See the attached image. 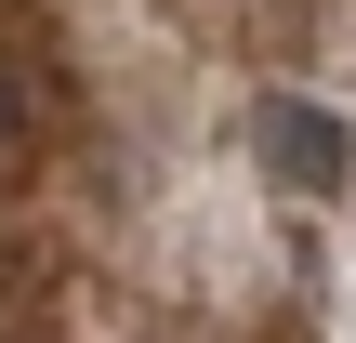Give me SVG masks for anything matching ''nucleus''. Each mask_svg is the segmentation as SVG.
<instances>
[{
    "mask_svg": "<svg viewBox=\"0 0 356 343\" xmlns=\"http://www.w3.org/2000/svg\"><path fill=\"white\" fill-rule=\"evenodd\" d=\"M13 145H26V66L0 53V159H13Z\"/></svg>",
    "mask_w": 356,
    "mask_h": 343,
    "instance_id": "nucleus-2",
    "label": "nucleus"
},
{
    "mask_svg": "<svg viewBox=\"0 0 356 343\" xmlns=\"http://www.w3.org/2000/svg\"><path fill=\"white\" fill-rule=\"evenodd\" d=\"M251 159H264L291 198H330V185L356 172V132L330 119V106H304V93H264V106H251Z\"/></svg>",
    "mask_w": 356,
    "mask_h": 343,
    "instance_id": "nucleus-1",
    "label": "nucleus"
}]
</instances>
